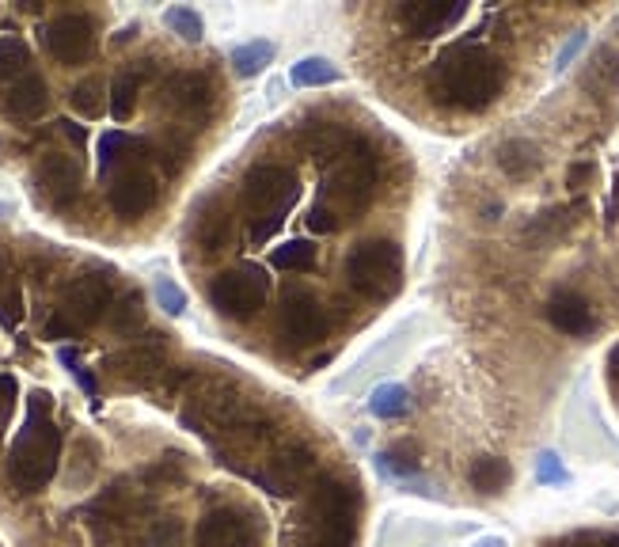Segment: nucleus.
<instances>
[{
    "label": "nucleus",
    "instance_id": "44",
    "mask_svg": "<svg viewBox=\"0 0 619 547\" xmlns=\"http://www.w3.org/2000/svg\"><path fill=\"white\" fill-rule=\"evenodd\" d=\"M593 175H597V168H593L589 160H582V164H574V168H570V175H566V183H570V187H574V190H582L585 183L593 179Z\"/></svg>",
    "mask_w": 619,
    "mask_h": 547
},
{
    "label": "nucleus",
    "instance_id": "30",
    "mask_svg": "<svg viewBox=\"0 0 619 547\" xmlns=\"http://www.w3.org/2000/svg\"><path fill=\"white\" fill-rule=\"evenodd\" d=\"M27 65H31V50H27V42L16 35L0 38V84L12 80V76H27Z\"/></svg>",
    "mask_w": 619,
    "mask_h": 547
},
{
    "label": "nucleus",
    "instance_id": "45",
    "mask_svg": "<svg viewBox=\"0 0 619 547\" xmlns=\"http://www.w3.org/2000/svg\"><path fill=\"white\" fill-rule=\"evenodd\" d=\"M57 126H61V133H65L69 141H76V145H84V130H80L76 122H69V118H65V122H57Z\"/></svg>",
    "mask_w": 619,
    "mask_h": 547
},
{
    "label": "nucleus",
    "instance_id": "19",
    "mask_svg": "<svg viewBox=\"0 0 619 547\" xmlns=\"http://www.w3.org/2000/svg\"><path fill=\"white\" fill-rule=\"evenodd\" d=\"M50 107V88H46V80L38 73H27L19 76L16 84H12V92L4 99V111L19 118V122H31L38 114Z\"/></svg>",
    "mask_w": 619,
    "mask_h": 547
},
{
    "label": "nucleus",
    "instance_id": "27",
    "mask_svg": "<svg viewBox=\"0 0 619 547\" xmlns=\"http://www.w3.org/2000/svg\"><path fill=\"white\" fill-rule=\"evenodd\" d=\"M270 61H274V42H266V38H255V42H244L232 50V69L240 76L263 73Z\"/></svg>",
    "mask_w": 619,
    "mask_h": 547
},
{
    "label": "nucleus",
    "instance_id": "12",
    "mask_svg": "<svg viewBox=\"0 0 619 547\" xmlns=\"http://www.w3.org/2000/svg\"><path fill=\"white\" fill-rule=\"evenodd\" d=\"M316 475V453L312 449H289V453L274 456L266 468L255 472V483L266 487L270 494H293Z\"/></svg>",
    "mask_w": 619,
    "mask_h": 547
},
{
    "label": "nucleus",
    "instance_id": "36",
    "mask_svg": "<svg viewBox=\"0 0 619 547\" xmlns=\"http://www.w3.org/2000/svg\"><path fill=\"white\" fill-rule=\"evenodd\" d=\"M357 540V521L350 525H316L312 540L304 547H354Z\"/></svg>",
    "mask_w": 619,
    "mask_h": 547
},
{
    "label": "nucleus",
    "instance_id": "18",
    "mask_svg": "<svg viewBox=\"0 0 619 547\" xmlns=\"http://www.w3.org/2000/svg\"><path fill=\"white\" fill-rule=\"evenodd\" d=\"M547 323L563 335H589L593 331V308L585 304V297L578 293H555L547 301Z\"/></svg>",
    "mask_w": 619,
    "mask_h": 547
},
{
    "label": "nucleus",
    "instance_id": "49",
    "mask_svg": "<svg viewBox=\"0 0 619 547\" xmlns=\"http://www.w3.org/2000/svg\"><path fill=\"white\" fill-rule=\"evenodd\" d=\"M597 547H619V536H604V540H601Z\"/></svg>",
    "mask_w": 619,
    "mask_h": 547
},
{
    "label": "nucleus",
    "instance_id": "16",
    "mask_svg": "<svg viewBox=\"0 0 619 547\" xmlns=\"http://www.w3.org/2000/svg\"><path fill=\"white\" fill-rule=\"evenodd\" d=\"M160 369H164V342H160V335H152V342L118 350V354L107 358V373H114L126 384H149Z\"/></svg>",
    "mask_w": 619,
    "mask_h": 547
},
{
    "label": "nucleus",
    "instance_id": "46",
    "mask_svg": "<svg viewBox=\"0 0 619 547\" xmlns=\"http://www.w3.org/2000/svg\"><path fill=\"white\" fill-rule=\"evenodd\" d=\"M582 42H585V35H574V38H570V42H566V50L559 54V65H566L570 57L578 54V50H582Z\"/></svg>",
    "mask_w": 619,
    "mask_h": 547
},
{
    "label": "nucleus",
    "instance_id": "35",
    "mask_svg": "<svg viewBox=\"0 0 619 547\" xmlns=\"http://www.w3.org/2000/svg\"><path fill=\"white\" fill-rule=\"evenodd\" d=\"M566 228H570V213H566V209H547V213H540V217L528 225V236H532L536 244H544V240L563 236Z\"/></svg>",
    "mask_w": 619,
    "mask_h": 547
},
{
    "label": "nucleus",
    "instance_id": "50",
    "mask_svg": "<svg viewBox=\"0 0 619 547\" xmlns=\"http://www.w3.org/2000/svg\"><path fill=\"white\" fill-rule=\"evenodd\" d=\"M475 547H506L502 540H483V544H475Z\"/></svg>",
    "mask_w": 619,
    "mask_h": 547
},
{
    "label": "nucleus",
    "instance_id": "43",
    "mask_svg": "<svg viewBox=\"0 0 619 547\" xmlns=\"http://www.w3.org/2000/svg\"><path fill=\"white\" fill-rule=\"evenodd\" d=\"M308 225L316 228V232H327V236H331V232H338V228H342V217H338V213H331V209L319 202V206L312 209V221H308Z\"/></svg>",
    "mask_w": 619,
    "mask_h": 547
},
{
    "label": "nucleus",
    "instance_id": "32",
    "mask_svg": "<svg viewBox=\"0 0 619 547\" xmlns=\"http://www.w3.org/2000/svg\"><path fill=\"white\" fill-rule=\"evenodd\" d=\"M164 23H168L183 42H202V35H206L202 16H198L194 8H183V4H179V8H168V12H164Z\"/></svg>",
    "mask_w": 619,
    "mask_h": 547
},
{
    "label": "nucleus",
    "instance_id": "5",
    "mask_svg": "<svg viewBox=\"0 0 619 547\" xmlns=\"http://www.w3.org/2000/svg\"><path fill=\"white\" fill-rule=\"evenodd\" d=\"M346 282L365 301H388L403 285V251L392 240H365L346 259Z\"/></svg>",
    "mask_w": 619,
    "mask_h": 547
},
{
    "label": "nucleus",
    "instance_id": "15",
    "mask_svg": "<svg viewBox=\"0 0 619 547\" xmlns=\"http://www.w3.org/2000/svg\"><path fill=\"white\" fill-rule=\"evenodd\" d=\"M399 23L418 38H433L445 35L449 27H456L460 19L468 16V4H445V0H433V4H403L395 8Z\"/></svg>",
    "mask_w": 619,
    "mask_h": 547
},
{
    "label": "nucleus",
    "instance_id": "41",
    "mask_svg": "<svg viewBox=\"0 0 619 547\" xmlns=\"http://www.w3.org/2000/svg\"><path fill=\"white\" fill-rule=\"evenodd\" d=\"M19 396V384L16 377H8V373H0V437L8 430V418H12V403Z\"/></svg>",
    "mask_w": 619,
    "mask_h": 547
},
{
    "label": "nucleus",
    "instance_id": "21",
    "mask_svg": "<svg viewBox=\"0 0 619 547\" xmlns=\"http://www.w3.org/2000/svg\"><path fill=\"white\" fill-rule=\"evenodd\" d=\"M354 133L346 130V126H338V122H319L308 130V149L316 152L319 160H338V156H346V152L354 149Z\"/></svg>",
    "mask_w": 619,
    "mask_h": 547
},
{
    "label": "nucleus",
    "instance_id": "23",
    "mask_svg": "<svg viewBox=\"0 0 619 547\" xmlns=\"http://www.w3.org/2000/svg\"><path fill=\"white\" fill-rule=\"evenodd\" d=\"M107 323H111L114 335H133V331H141L145 327V297L133 289L126 297H118L111 304V312H107Z\"/></svg>",
    "mask_w": 619,
    "mask_h": 547
},
{
    "label": "nucleus",
    "instance_id": "7",
    "mask_svg": "<svg viewBox=\"0 0 619 547\" xmlns=\"http://www.w3.org/2000/svg\"><path fill=\"white\" fill-rule=\"evenodd\" d=\"M259 540H263L259 517L236 506L209 510L194 532V547H259Z\"/></svg>",
    "mask_w": 619,
    "mask_h": 547
},
{
    "label": "nucleus",
    "instance_id": "9",
    "mask_svg": "<svg viewBox=\"0 0 619 547\" xmlns=\"http://www.w3.org/2000/svg\"><path fill=\"white\" fill-rule=\"evenodd\" d=\"M114 304V289H111V278L107 274H84V278H76L69 285V293H65V301H61V316H69V320L84 331V327H92L99 323L107 312H111Z\"/></svg>",
    "mask_w": 619,
    "mask_h": 547
},
{
    "label": "nucleus",
    "instance_id": "51",
    "mask_svg": "<svg viewBox=\"0 0 619 547\" xmlns=\"http://www.w3.org/2000/svg\"><path fill=\"white\" fill-rule=\"evenodd\" d=\"M4 213H8V206H4V202H0V217H4Z\"/></svg>",
    "mask_w": 619,
    "mask_h": 547
},
{
    "label": "nucleus",
    "instance_id": "40",
    "mask_svg": "<svg viewBox=\"0 0 619 547\" xmlns=\"http://www.w3.org/2000/svg\"><path fill=\"white\" fill-rule=\"evenodd\" d=\"M536 479L547 483V487H555V483H566L570 475H566V468H563V460H559V456L544 453L540 460H536Z\"/></svg>",
    "mask_w": 619,
    "mask_h": 547
},
{
    "label": "nucleus",
    "instance_id": "20",
    "mask_svg": "<svg viewBox=\"0 0 619 547\" xmlns=\"http://www.w3.org/2000/svg\"><path fill=\"white\" fill-rule=\"evenodd\" d=\"M152 73V61H141L137 69H126V73L114 76L111 84V118L114 122H130L133 107H137V92H141V80Z\"/></svg>",
    "mask_w": 619,
    "mask_h": 547
},
{
    "label": "nucleus",
    "instance_id": "3",
    "mask_svg": "<svg viewBox=\"0 0 619 547\" xmlns=\"http://www.w3.org/2000/svg\"><path fill=\"white\" fill-rule=\"evenodd\" d=\"M297 198V175L285 164H255L244 179V194L240 206L247 217V236L259 244L274 228L282 225V217L289 213Z\"/></svg>",
    "mask_w": 619,
    "mask_h": 547
},
{
    "label": "nucleus",
    "instance_id": "48",
    "mask_svg": "<svg viewBox=\"0 0 619 547\" xmlns=\"http://www.w3.org/2000/svg\"><path fill=\"white\" fill-rule=\"evenodd\" d=\"M608 369H612V377H619V346L612 350V358H608Z\"/></svg>",
    "mask_w": 619,
    "mask_h": 547
},
{
    "label": "nucleus",
    "instance_id": "34",
    "mask_svg": "<svg viewBox=\"0 0 619 547\" xmlns=\"http://www.w3.org/2000/svg\"><path fill=\"white\" fill-rule=\"evenodd\" d=\"M179 544H183V521L160 517V521H152L149 529H145L137 547H179Z\"/></svg>",
    "mask_w": 619,
    "mask_h": 547
},
{
    "label": "nucleus",
    "instance_id": "10",
    "mask_svg": "<svg viewBox=\"0 0 619 547\" xmlns=\"http://www.w3.org/2000/svg\"><path fill=\"white\" fill-rule=\"evenodd\" d=\"M285 342L293 346H312V342L327 339V312L319 304L316 293H289L282 304V320H278Z\"/></svg>",
    "mask_w": 619,
    "mask_h": 547
},
{
    "label": "nucleus",
    "instance_id": "29",
    "mask_svg": "<svg viewBox=\"0 0 619 547\" xmlns=\"http://www.w3.org/2000/svg\"><path fill=\"white\" fill-rule=\"evenodd\" d=\"M289 80H293L297 88H323V84H335L338 69L331 61H323V57H304V61H297V65L289 69Z\"/></svg>",
    "mask_w": 619,
    "mask_h": 547
},
{
    "label": "nucleus",
    "instance_id": "31",
    "mask_svg": "<svg viewBox=\"0 0 619 547\" xmlns=\"http://www.w3.org/2000/svg\"><path fill=\"white\" fill-rule=\"evenodd\" d=\"M69 103H73V111H80L84 118H99L103 107H107V99H103V80L99 76H88V80H80L69 95Z\"/></svg>",
    "mask_w": 619,
    "mask_h": 547
},
{
    "label": "nucleus",
    "instance_id": "6",
    "mask_svg": "<svg viewBox=\"0 0 619 547\" xmlns=\"http://www.w3.org/2000/svg\"><path fill=\"white\" fill-rule=\"evenodd\" d=\"M209 301L221 316L251 320L266 304V274L259 266H232L209 282Z\"/></svg>",
    "mask_w": 619,
    "mask_h": 547
},
{
    "label": "nucleus",
    "instance_id": "17",
    "mask_svg": "<svg viewBox=\"0 0 619 547\" xmlns=\"http://www.w3.org/2000/svg\"><path fill=\"white\" fill-rule=\"evenodd\" d=\"M168 103L183 114H206L213 107V84L206 73H175L168 80Z\"/></svg>",
    "mask_w": 619,
    "mask_h": 547
},
{
    "label": "nucleus",
    "instance_id": "1",
    "mask_svg": "<svg viewBox=\"0 0 619 547\" xmlns=\"http://www.w3.org/2000/svg\"><path fill=\"white\" fill-rule=\"evenodd\" d=\"M502 84H506L502 61L479 46H452L437 57L430 73V92L460 111H483L498 99Z\"/></svg>",
    "mask_w": 619,
    "mask_h": 547
},
{
    "label": "nucleus",
    "instance_id": "25",
    "mask_svg": "<svg viewBox=\"0 0 619 547\" xmlns=\"http://www.w3.org/2000/svg\"><path fill=\"white\" fill-rule=\"evenodd\" d=\"M509 479H513V468H509L506 460H498V456H483V460L471 464V487L475 491L498 494L509 487Z\"/></svg>",
    "mask_w": 619,
    "mask_h": 547
},
{
    "label": "nucleus",
    "instance_id": "47",
    "mask_svg": "<svg viewBox=\"0 0 619 547\" xmlns=\"http://www.w3.org/2000/svg\"><path fill=\"white\" fill-rule=\"evenodd\" d=\"M619 221V183L612 187V202H608V225H616Z\"/></svg>",
    "mask_w": 619,
    "mask_h": 547
},
{
    "label": "nucleus",
    "instance_id": "37",
    "mask_svg": "<svg viewBox=\"0 0 619 547\" xmlns=\"http://www.w3.org/2000/svg\"><path fill=\"white\" fill-rule=\"evenodd\" d=\"M19 320H23V293L16 282H4L0 285V323L16 327Z\"/></svg>",
    "mask_w": 619,
    "mask_h": 547
},
{
    "label": "nucleus",
    "instance_id": "13",
    "mask_svg": "<svg viewBox=\"0 0 619 547\" xmlns=\"http://www.w3.org/2000/svg\"><path fill=\"white\" fill-rule=\"evenodd\" d=\"M35 187L54 209L73 206L76 194H80V164H76L73 156L50 152V156L35 168Z\"/></svg>",
    "mask_w": 619,
    "mask_h": 547
},
{
    "label": "nucleus",
    "instance_id": "38",
    "mask_svg": "<svg viewBox=\"0 0 619 547\" xmlns=\"http://www.w3.org/2000/svg\"><path fill=\"white\" fill-rule=\"evenodd\" d=\"M156 301H160V308H164L168 316H183V312H187V293L171 282V278H160V282H156Z\"/></svg>",
    "mask_w": 619,
    "mask_h": 547
},
{
    "label": "nucleus",
    "instance_id": "26",
    "mask_svg": "<svg viewBox=\"0 0 619 547\" xmlns=\"http://www.w3.org/2000/svg\"><path fill=\"white\" fill-rule=\"evenodd\" d=\"M130 149H145V141H141V137H130L126 130L103 133V141H99V171L111 175V171L126 160V152Z\"/></svg>",
    "mask_w": 619,
    "mask_h": 547
},
{
    "label": "nucleus",
    "instance_id": "42",
    "mask_svg": "<svg viewBox=\"0 0 619 547\" xmlns=\"http://www.w3.org/2000/svg\"><path fill=\"white\" fill-rule=\"evenodd\" d=\"M42 335H46V339H76V335H80V327H76L69 316L54 312V316L46 320V327H42Z\"/></svg>",
    "mask_w": 619,
    "mask_h": 547
},
{
    "label": "nucleus",
    "instance_id": "8",
    "mask_svg": "<svg viewBox=\"0 0 619 547\" xmlns=\"http://www.w3.org/2000/svg\"><path fill=\"white\" fill-rule=\"evenodd\" d=\"M42 42L61 65H84L95 54V23L80 12H61L42 27Z\"/></svg>",
    "mask_w": 619,
    "mask_h": 547
},
{
    "label": "nucleus",
    "instance_id": "24",
    "mask_svg": "<svg viewBox=\"0 0 619 547\" xmlns=\"http://www.w3.org/2000/svg\"><path fill=\"white\" fill-rule=\"evenodd\" d=\"M498 164H502L509 179H528L532 171L540 168V152H536V145H528V141L517 137V141H506L498 149Z\"/></svg>",
    "mask_w": 619,
    "mask_h": 547
},
{
    "label": "nucleus",
    "instance_id": "2",
    "mask_svg": "<svg viewBox=\"0 0 619 547\" xmlns=\"http://www.w3.org/2000/svg\"><path fill=\"white\" fill-rule=\"evenodd\" d=\"M54 399L50 392H31L27 396V418L19 426L12 453H8V479L23 494L42 491L57 472L61 460V430L54 426Z\"/></svg>",
    "mask_w": 619,
    "mask_h": 547
},
{
    "label": "nucleus",
    "instance_id": "28",
    "mask_svg": "<svg viewBox=\"0 0 619 547\" xmlns=\"http://www.w3.org/2000/svg\"><path fill=\"white\" fill-rule=\"evenodd\" d=\"M316 247L308 244V240H293V244H282L274 247V255H270V263L278 266V270H293V274H308V270H316Z\"/></svg>",
    "mask_w": 619,
    "mask_h": 547
},
{
    "label": "nucleus",
    "instance_id": "4",
    "mask_svg": "<svg viewBox=\"0 0 619 547\" xmlns=\"http://www.w3.org/2000/svg\"><path fill=\"white\" fill-rule=\"evenodd\" d=\"M376 179H380V164H376L373 149L365 141H354L346 160L323 179V206L338 217H361L373 206Z\"/></svg>",
    "mask_w": 619,
    "mask_h": 547
},
{
    "label": "nucleus",
    "instance_id": "33",
    "mask_svg": "<svg viewBox=\"0 0 619 547\" xmlns=\"http://www.w3.org/2000/svg\"><path fill=\"white\" fill-rule=\"evenodd\" d=\"M373 415L376 418H399L407 415V388H399V384H384V388H376L373 392Z\"/></svg>",
    "mask_w": 619,
    "mask_h": 547
},
{
    "label": "nucleus",
    "instance_id": "39",
    "mask_svg": "<svg viewBox=\"0 0 619 547\" xmlns=\"http://www.w3.org/2000/svg\"><path fill=\"white\" fill-rule=\"evenodd\" d=\"M57 358H61V365H69V373H73V377L80 380V388L88 392V399L99 396V388H95V377H92V373H88V369H84V365H80V358H76V350H69V346H61V350H57Z\"/></svg>",
    "mask_w": 619,
    "mask_h": 547
},
{
    "label": "nucleus",
    "instance_id": "11",
    "mask_svg": "<svg viewBox=\"0 0 619 547\" xmlns=\"http://www.w3.org/2000/svg\"><path fill=\"white\" fill-rule=\"evenodd\" d=\"M357 510H361V487L350 479H338V475L319 483L312 494V506H308L316 525H350L357 521Z\"/></svg>",
    "mask_w": 619,
    "mask_h": 547
},
{
    "label": "nucleus",
    "instance_id": "14",
    "mask_svg": "<svg viewBox=\"0 0 619 547\" xmlns=\"http://www.w3.org/2000/svg\"><path fill=\"white\" fill-rule=\"evenodd\" d=\"M156 198H160V187H156V179H152L149 171H122L118 179L111 183L107 190V202L118 217H145L152 206H156Z\"/></svg>",
    "mask_w": 619,
    "mask_h": 547
},
{
    "label": "nucleus",
    "instance_id": "22",
    "mask_svg": "<svg viewBox=\"0 0 619 547\" xmlns=\"http://www.w3.org/2000/svg\"><path fill=\"white\" fill-rule=\"evenodd\" d=\"M194 240H198V247H206V251L228 247V240H232V213H225V209H206L198 217V225H194Z\"/></svg>",
    "mask_w": 619,
    "mask_h": 547
}]
</instances>
